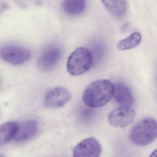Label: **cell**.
Masks as SVG:
<instances>
[{
    "label": "cell",
    "instance_id": "obj_13",
    "mask_svg": "<svg viewBox=\"0 0 157 157\" xmlns=\"http://www.w3.org/2000/svg\"><path fill=\"white\" fill-rule=\"evenodd\" d=\"M18 125L16 122H10L0 125V147L13 139Z\"/></svg>",
    "mask_w": 157,
    "mask_h": 157
},
{
    "label": "cell",
    "instance_id": "obj_4",
    "mask_svg": "<svg viewBox=\"0 0 157 157\" xmlns=\"http://www.w3.org/2000/svg\"><path fill=\"white\" fill-rule=\"evenodd\" d=\"M31 56L30 50L21 46L7 45L0 49L1 58L12 65L24 64L30 59Z\"/></svg>",
    "mask_w": 157,
    "mask_h": 157
},
{
    "label": "cell",
    "instance_id": "obj_11",
    "mask_svg": "<svg viewBox=\"0 0 157 157\" xmlns=\"http://www.w3.org/2000/svg\"><path fill=\"white\" fill-rule=\"evenodd\" d=\"M86 5V0H64L62 9L67 14L75 16L82 13Z\"/></svg>",
    "mask_w": 157,
    "mask_h": 157
},
{
    "label": "cell",
    "instance_id": "obj_9",
    "mask_svg": "<svg viewBox=\"0 0 157 157\" xmlns=\"http://www.w3.org/2000/svg\"><path fill=\"white\" fill-rule=\"evenodd\" d=\"M38 123L34 119L26 120L18 124L13 140L16 142L26 141L33 138L37 132Z\"/></svg>",
    "mask_w": 157,
    "mask_h": 157
},
{
    "label": "cell",
    "instance_id": "obj_3",
    "mask_svg": "<svg viewBox=\"0 0 157 157\" xmlns=\"http://www.w3.org/2000/svg\"><path fill=\"white\" fill-rule=\"evenodd\" d=\"M92 62L91 52L86 48H78L69 57L67 62V70L72 76H80L90 70Z\"/></svg>",
    "mask_w": 157,
    "mask_h": 157
},
{
    "label": "cell",
    "instance_id": "obj_7",
    "mask_svg": "<svg viewBox=\"0 0 157 157\" xmlns=\"http://www.w3.org/2000/svg\"><path fill=\"white\" fill-rule=\"evenodd\" d=\"M71 99V94L67 90L62 87H56L48 92L45 97L44 103L48 108H60L68 103Z\"/></svg>",
    "mask_w": 157,
    "mask_h": 157
},
{
    "label": "cell",
    "instance_id": "obj_8",
    "mask_svg": "<svg viewBox=\"0 0 157 157\" xmlns=\"http://www.w3.org/2000/svg\"><path fill=\"white\" fill-rule=\"evenodd\" d=\"M101 152L100 142L94 137L82 140L73 149V155L75 157H99Z\"/></svg>",
    "mask_w": 157,
    "mask_h": 157
},
{
    "label": "cell",
    "instance_id": "obj_14",
    "mask_svg": "<svg viewBox=\"0 0 157 157\" xmlns=\"http://www.w3.org/2000/svg\"><path fill=\"white\" fill-rule=\"evenodd\" d=\"M141 41V36L138 32H134L124 39L120 40L117 45L118 50H126L136 48Z\"/></svg>",
    "mask_w": 157,
    "mask_h": 157
},
{
    "label": "cell",
    "instance_id": "obj_12",
    "mask_svg": "<svg viewBox=\"0 0 157 157\" xmlns=\"http://www.w3.org/2000/svg\"><path fill=\"white\" fill-rule=\"evenodd\" d=\"M101 2L105 8L114 16L121 17L125 14L126 0H101Z\"/></svg>",
    "mask_w": 157,
    "mask_h": 157
},
{
    "label": "cell",
    "instance_id": "obj_5",
    "mask_svg": "<svg viewBox=\"0 0 157 157\" xmlns=\"http://www.w3.org/2000/svg\"><path fill=\"white\" fill-rule=\"evenodd\" d=\"M62 55L63 50L60 46L50 45L45 48L38 58L37 66L42 70H49L58 64Z\"/></svg>",
    "mask_w": 157,
    "mask_h": 157
},
{
    "label": "cell",
    "instance_id": "obj_1",
    "mask_svg": "<svg viewBox=\"0 0 157 157\" xmlns=\"http://www.w3.org/2000/svg\"><path fill=\"white\" fill-rule=\"evenodd\" d=\"M114 86L106 79H99L90 83L82 94L84 104L92 108L102 107L109 102L113 95Z\"/></svg>",
    "mask_w": 157,
    "mask_h": 157
},
{
    "label": "cell",
    "instance_id": "obj_2",
    "mask_svg": "<svg viewBox=\"0 0 157 157\" xmlns=\"http://www.w3.org/2000/svg\"><path fill=\"white\" fill-rule=\"evenodd\" d=\"M157 136L156 120L152 117H147L133 127L129 134V138L135 145L145 146L153 142Z\"/></svg>",
    "mask_w": 157,
    "mask_h": 157
},
{
    "label": "cell",
    "instance_id": "obj_6",
    "mask_svg": "<svg viewBox=\"0 0 157 157\" xmlns=\"http://www.w3.org/2000/svg\"><path fill=\"white\" fill-rule=\"evenodd\" d=\"M136 112L131 107L120 106L110 112L108 116L109 124L116 128H125L134 121Z\"/></svg>",
    "mask_w": 157,
    "mask_h": 157
},
{
    "label": "cell",
    "instance_id": "obj_10",
    "mask_svg": "<svg viewBox=\"0 0 157 157\" xmlns=\"http://www.w3.org/2000/svg\"><path fill=\"white\" fill-rule=\"evenodd\" d=\"M113 97L115 101L121 106L131 107L134 104V98L129 88L122 82L114 84Z\"/></svg>",
    "mask_w": 157,
    "mask_h": 157
}]
</instances>
